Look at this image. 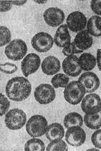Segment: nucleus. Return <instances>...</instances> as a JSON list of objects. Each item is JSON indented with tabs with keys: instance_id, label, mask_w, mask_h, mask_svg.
<instances>
[{
	"instance_id": "nucleus-24",
	"label": "nucleus",
	"mask_w": 101,
	"mask_h": 151,
	"mask_svg": "<svg viewBox=\"0 0 101 151\" xmlns=\"http://www.w3.org/2000/svg\"><path fill=\"white\" fill-rule=\"evenodd\" d=\"M70 78L67 75L59 73L54 76L51 79V84L54 88H59V87H62L65 88L68 85Z\"/></svg>"
},
{
	"instance_id": "nucleus-27",
	"label": "nucleus",
	"mask_w": 101,
	"mask_h": 151,
	"mask_svg": "<svg viewBox=\"0 0 101 151\" xmlns=\"http://www.w3.org/2000/svg\"><path fill=\"white\" fill-rule=\"evenodd\" d=\"M0 105H1V108H0V116H3L4 114H7V111L10 108V101L7 100V98L4 96L3 94H0Z\"/></svg>"
},
{
	"instance_id": "nucleus-30",
	"label": "nucleus",
	"mask_w": 101,
	"mask_h": 151,
	"mask_svg": "<svg viewBox=\"0 0 101 151\" xmlns=\"http://www.w3.org/2000/svg\"><path fill=\"white\" fill-rule=\"evenodd\" d=\"M91 139L95 147L98 149H101V129L97 130L93 133Z\"/></svg>"
},
{
	"instance_id": "nucleus-2",
	"label": "nucleus",
	"mask_w": 101,
	"mask_h": 151,
	"mask_svg": "<svg viewBox=\"0 0 101 151\" xmlns=\"http://www.w3.org/2000/svg\"><path fill=\"white\" fill-rule=\"evenodd\" d=\"M48 127V122L43 116L34 115L27 122L26 129L27 133L32 137H40L46 134Z\"/></svg>"
},
{
	"instance_id": "nucleus-29",
	"label": "nucleus",
	"mask_w": 101,
	"mask_h": 151,
	"mask_svg": "<svg viewBox=\"0 0 101 151\" xmlns=\"http://www.w3.org/2000/svg\"><path fill=\"white\" fill-rule=\"evenodd\" d=\"M18 67L15 64L7 63L1 65V72L6 74H13L17 71Z\"/></svg>"
},
{
	"instance_id": "nucleus-17",
	"label": "nucleus",
	"mask_w": 101,
	"mask_h": 151,
	"mask_svg": "<svg viewBox=\"0 0 101 151\" xmlns=\"http://www.w3.org/2000/svg\"><path fill=\"white\" fill-rule=\"evenodd\" d=\"M42 70L46 75H54L59 71L61 68L60 61L54 56H49L41 64Z\"/></svg>"
},
{
	"instance_id": "nucleus-1",
	"label": "nucleus",
	"mask_w": 101,
	"mask_h": 151,
	"mask_svg": "<svg viewBox=\"0 0 101 151\" xmlns=\"http://www.w3.org/2000/svg\"><path fill=\"white\" fill-rule=\"evenodd\" d=\"M32 91L31 83L25 77H15L9 80L6 85V94L10 100L22 101L29 96Z\"/></svg>"
},
{
	"instance_id": "nucleus-8",
	"label": "nucleus",
	"mask_w": 101,
	"mask_h": 151,
	"mask_svg": "<svg viewBox=\"0 0 101 151\" xmlns=\"http://www.w3.org/2000/svg\"><path fill=\"white\" fill-rule=\"evenodd\" d=\"M81 106L86 114H97L101 110V99L95 93H90L83 99Z\"/></svg>"
},
{
	"instance_id": "nucleus-20",
	"label": "nucleus",
	"mask_w": 101,
	"mask_h": 151,
	"mask_svg": "<svg viewBox=\"0 0 101 151\" xmlns=\"http://www.w3.org/2000/svg\"><path fill=\"white\" fill-rule=\"evenodd\" d=\"M87 32L90 35L95 37L101 36V17L98 16H93L89 19L87 24Z\"/></svg>"
},
{
	"instance_id": "nucleus-33",
	"label": "nucleus",
	"mask_w": 101,
	"mask_h": 151,
	"mask_svg": "<svg viewBox=\"0 0 101 151\" xmlns=\"http://www.w3.org/2000/svg\"><path fill=\"white\" fill-rule=\"evenodd\" d=\"M96 60H97V67H98L99 70H101V49H100L97 50V58H96Z\"/></svg>"
},
{
	"instance_id": "nucleus-16",
	"label": "nucleus",
	"mask_w": 101,
	"mask_h": 151,
	"mask_svg": "<svg viewBox=\"0 0 101 151\" xmlns=\"http://www.w3.org/2000/svg\"><path fill=\"white\" fill-rule=\"evenodd\" d=\"M54 43L58 47H63L70 43L71 36L68 31V27L66 24H62L58 27L54 36Z\"/></svg>"
},
{
	"instance_id": "nucleus-28",
	"label": "nucleus",
	"mask_w": 101,
	"mask_h": 151,
	"mask_svg": "<svg viewBox=\"0 0 101 151\" xmlns=\"http://www.w3.org/2000/svg\"><path fill=\"white\" fill-rule=\"evenodd\" d=\"M81 52L83 51L78 50L73 43H70L69 45L64 46L62 49V53L64 54V55L67 56V57L74 55L75 54H80Z\"/></svg>"
},
{
	"instance_id": "nucleus-19",
	"label": "nucleus",
	"mask_w": 101,
	"mask_h": 151,
	"mask_svg": "<svg viewBox=\"0 0 101 151\" xmlns=\"http://www.w3.org/2000/svg\"><path fill=\"white\" fill-rule=\"evenodd\" d=\"M46 135L48 139L50 141L62 139L64 136V130L61 124L54 123L47 127Z\"/></svg>"
},
{
	"instance_id": "nucleus-14",
	"label": "nucleus",
	"mask_w": 101,
	"mask_h": 151,
	"mask_svg": "<svg viewBox=\"0 0 101 151\" xmlns=\"http://www.w3.org/2000/svg\"><path fill=\"white\" fill-rule=\"evenodd\" d=\"M62 68L67 76L71 77L78 76L81 73L78 58L75 55L69 56L64 60L62 63Z\"/></svg>"
},
{
	"instance_id": "nucleus-3",
	"label": "nucleus",
	"mask_w": 101,
	"mask_h": 151,
	"mask_svg": "<svg viewBox=\"0 0 101 151\" xmlns=\"http://www.w3.org/2000/svg\"><path fill=\"white\" fill-rule=\"evenodd\" d=\"M85 93L84 86L78 81H73L64 89V97L69 104L77 105L83 100Z\"/></svg>"
},
{
	"instance_id": "nucleus-18",
	"label": "nucleus",
	"mask_w": 101,
	"mask_h": 151,
	"mask_svg": "<svg viewBox=\"0 0 101 151\" xmlns=\"http://www.w3.org/2000/svg\"><path fill=\"white\" fill-rule=\"evenodd\" d=\"M80 67L81 70L90 71L95 67L97 60L95 57L90 53H84L78 57Z\"/></svg>"
},
{
	"instance_id": "nucleus-10",
	"label": "nucleus",
	"mask_w": 101,
	"mask_h": 151,
	"mask_svg": "<svg viewBox=\"0 0 101 151\" xmlns=\"http://www.w3.org/2000/svg\"><path fill=\"white\" fill-rule=\"evenodd\" d=\"M66 142L74 147L82 145L86 140V133L80 126L70 127L66 131Z\"/></svg>"
},
{
	"instance_id": "nucleus-35",
	"label": "nucleus",
	"mask_w": 101,
	"mask_h": 151,
	"mask_svg": "<svg viewBox=\"0 0 101 151\" xmlns=\"http://www.w3.org/2000/svg\"><path fill=\"white\" fill-rule=\"evenodd\" d=\"M34 2L38 3V4H45V3H46V2H47V1H34Z\"/></svg>"
},
{
	"instance_id": "nucleus-13",
	"label": "nucleus",
	"mask_w": 101,
	"mask_h": 151,
	"mask_svg": "<svg viewBox=\"0 0 101 151\" xmlns=\"http://www.w3.org/2000/svg\"><path fill=\"white\" fill-rule=\"evenodd\" d=\"M78 81L84 86L86 93H92L100 86V79L93 72H86L78 78Z\"/></svg>"
},
{
	"instance_id": "nucleus-12",
	"label": "nucleus",
	"mask_w": 101,
	"mask_h": 151,
	"mask_svg": "<svg viewBox=\"0 0 101 151\" xmlns=\"http://www.w3.org/2000/svg\"><path fill=\"white\" fill-rule=\"evenodd\" d=\"M43 18L48 25L52 27H59L64 20V13L61 9L50 7L44 12Z\"/></svg>"
},
{
	"instance_id": "nucleus-26",
	"label": "nucleus",
	"mask_w": 101,
	"mask_h": 151,
	"mask_svg": "<svg viewBox=\"0 0 101 151\" xmlns=\"http://www.w3.org/2000/svg\"><path fill=\"white\" fill-rule=\"evenodd\" d=\"M0 46L2 47L5 45L9 44L10 43V39H11V33L10 29L7 27L1 26L0 27Z\"/></svg>"
},
{
	"instance_id": "nucleus-21",
	"label": "nucleus",
	"mask_w": 101,
	"mask_h": 151,
	"mask_svg": "<svg viewBox=\"0 0 101 151\" xmlns=\"http://www.w3.org/2000/svg\"><path fill=\"white\" fill-rule=\"evenodd\" d=\"M84 124L82 116L77 112H70L64 117V125L66 128L73 126L81 127Z\"/></svg>"
},
{
	"instance_id": "nucleus-6",
	"label": "nucleus",
	"mask_w": 101,
	"mask_h": 151,
	"mask_svg": "<svg viewBox=\"0 0 101 151\" xmlns=\"http://www.w3.org/2000/svg\"><path fill=\"white\" fill-rule=\"evenodd\" d=\"M31 43L34 50L43 53L50 50L54 45V40L49 33L39 32L32 37Z\"/></svg>"
},
{
	"instance_id": "nucleus-9",
	"label": "nucleus",
	"mask_w": 101,
	"mask_h": 151,
	"mask_svg": "<svg viewBox=\"0 0 101 151\" xmlns=\"http://www.w3.org/2000/svg\"><path fill=\"white\" fill-rule=\"evenodd\" d=\"M87 24V17L80 11L73 12L67 18V27L73 32H79L84 30Z\"/></svg>"
},
{
	"instance_id": "nucleus-25",
	"label": "nucleus",
	"mask_w": 101,
	"mask_h": 151,
	"mask_svg": "<svg viewBox=\"0 0 101 151\" xmlns=\"http://www.w3.org/2000/svg\"><path fill=\"white\" fill-rule=\"evenodd\" d=\"M46 150L66 151L68 150V147H67L65 142L62 140V139H55L51 141V142L48 145L47 147H46Z\"/></svg>"
},
{
	"instance_id": "nucleus-22",
	"label": "nucleus",
	"mask_w": 101,
	"mask_h": 151,
	"mask_svg": "<svg viewBox=\"0 0 101 151\" xmlns=\"http://www.w3.org/2000/svg\"><path fill=\"white\" fill-rule=\"evenodd\" d=\"M84 123L90 129H98L101 128V110L95 114H86L84 117Z\"/></svg>"
},
{
	"instance_id": "nucleus-11",
	"label": "nucleus",
	"mask_w": 101,
	"mask_h": 151,
	"mask_svg": "<svg viewBox=\"0 0 101 151\" xmlns=\"http://www.w3.org/2000/svg\"><path fill=\"white\" fill-rule=\"evenodd\" d=\"M40 65V58L34 53L29 54L21 62V70L25 77L35 73Z\"/></svg>"
},
{
	"instance_id": "nucleus-23",
	"label": "nucleus",
	"mask_w": 101,
	"mask_h": 151,
	"mask_svg": "<svg viewBox=\"0 0 101 151\" xmlns=\"http://www.w3.org/2000/svg\"><path fill=\"white\" fill-rule=\"evenodd\" d=\"M24 150L26 151H43L46 150L43 142L40 139L33 137L26 142Z\"/></svg>"
},
{
	"instance_id": "nucleus-31",
	"label": "nucleus",
	"mask_w": 101,
	"mask_h": 151,
	"mask_svg": "<svg viewBox=\"0 0 101 151\" xmlns=\"http://www.w3.org/2000/svg\"><path fill=\"white\" fill-rule=\"evenodd\" d=\"M91 9L95 14L101 16V0H92L91 1Z\"/></svg>"
},
{
	"instance_id": "nucleus-7",
	"label": "nucleus",
	"mask_w": 101,
	"mask_h": 151,
	"mask_svg": "<svg viewBox=\"0 0 101 151\" xmlns=\"http://www.w3.org/2000/svg\"><path fill=\"white\" fill-rule=\"evenodd\" d=\"M35 100L40 104H49L56 98L54 87L48 84H42L36 87L34 93Z\"/></svg>"
},
{
	"instance_id": "nucleus-36",
	"label": "nucleus",
	"mask_w": 101,
	"mask_h": 151,
	"mask_svg": "<svg viewBox=\"0 0 101 151\" xmlns=\"http://www.w3.org/2000/svg\"><path fill=\"white\" fill-rule=\"evenodd\" d=\"M98 150L96 148H94V149H90V150Z\"/></svg>"
},
{
	"instance_id": "nucleus-34",
	"label": "nucleus",
	"mask_w": 101,
	"mask_h": 151,
	"mask_svg": "<svg viewBox=\"0 0 101 151\" xmlns=\"http://www.w3.org/2000/svg\"><path fill=\"white\" fill-rule=\"evenodd\" d=\"M13 4H16V5H23L27 1H12Z\"/></svg>"
},
{
	"instance_id": "nucleus-32",
	"label": "nucleus",
	"mask_w": 101,
	"mask_h": 151,
	"mask_svg": "<svg viewBox=\"0 0 101 151\" xmlns=\"http://www.w3.org/2000/svg\"><path fill=\"white\" fill-rule=\"evenodd\" d=\"M1 12H6L10 10L13 2L10 1H1Z\"/></svg>"
},
{
	"instance_id": "nucleus-4",
	"label": "nucleus",
	"mask_w": 101,
	"mask_h": 151,
	"mask_svg": "<svg viewBox=\"0 0 101 151\" xmlns=\"http://www.w3.org/2000/svg\"><path fill=\"white\" fill-rule=\"evenodd\" d=\"M4 123L9 129L19 130L27 123V115L21 109H13L5 114Z\"/></svg>"
},
{
	"instance_id": "nucleus-15",
	"label": "nucleus",
	"mask_w": 101,
	"mask_h": 151,
	"mask_svg": "<svg viewBox=\"0 0 101 151\" xmlns=\"http://www.w3.org/2000/svg\"><path fill=\"white\" fill-rule=\"evenodd\" d=\"M73 43L78 50L84 51L89 49L92 46L93 39L87 30L84 29L78 32L75 37Z\"/></svg>"
},
{
	"instance_id": "nucleus-5",
	"label": "nucleus",
	"mask_w": 101,
	"mask_h": 151,
	"mask_svg": "<svg viewBox=\"0 0 101 151\" xmlns=\"http://www.w3.org/2000/svg\"><path fill=\"white\" fill-rule=\"evenodd\" d=\"M27 52V46L24 40L16 39L10 42L6 46L4 53L7 57L13 61H19L21 60Z\"/></svg>"
}]
</instances>
